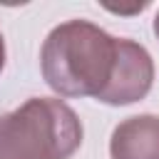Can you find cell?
I'll list each match as a JSON object with an SVG mask.
<instances>
[{"label":"cell","instance_id":"obj_1","mask_svg":"<svg viewBox=\"0 0 159 159\" xmlns=\"http://www.w3.org/2000/svg\"><path fill=\"white\" fill-rule=\"evenodd\" d=\"M117 57V37L87 20H67L50 30L40 50V70L60 97H99Z\"/></svg>","mask_w":159,"mask_h":159},{"label":"cell","instance_id":"obj_2","mask_svg":"<svg viewBox=\"0 0 159 159\" xmlns=\"http://www.w3.org/2000/svg\"><path fill=\"white\" fill-rule=\"evenodd\" d=\"M80 144L82 122L57 97H32L0 114V159H70Z\"/></svg>","mask_w":159,"mask_h":159},{"label":"cell","instance_id":"obj_3","mask_svg":"<svg viewBox=\"0 0 159 159\" xmlns=\"http://www.w3.org/2000/svg\"><path fill=\"white\" fill-rule=\"evenodd\" d=\"M154 84V60L147 52L144 45L117 37V57H114V70L97 97V102L112 104V107H124L132 102H139L149 94Z\"/></svg>","mask_w":159,"mask_h":159},{"label":"cell","instance_id":"obj_4","mask_svg":"<svg viewBox=\"0 0 159 159\" xmlns=\"http://www.w3.org/2000/svg\"><path fill=\"white\" fill-rule=\"evenodd\" d=\"M112 159H159V117L137 114L122 119L109 139Z\"/></svg>","mask_w":159,"mask_h":159},{"label":"cell","instance_id":"obj_5","mask_svg":"<svg viewBox=\"0 0 159 159\" xmlns=\"http://www.w3.org/2000/svg\"><path fill=\"white\" fill-rule=\"evenodd\" d=\"M147 7V2H139V5H134V7H107L109 12H117V15H134V12H142Z\"/></svg>","mask_w":159,"mask_h":159},{"label":"cell","instance_id":"obj_6","mask_svg":"<svg viewBox=\"0 0 159 159\" xmlns=\"http://www.w3.org/2000/svg\"><path fill=\"white\" fill-rule=\"evenodd\" d=\"M5 67V40H2V32H0V72Z\"/></svg>","mask_w":159,"mask_h":159},{"label":"cell","instance_id":"obj_7","mask_svg":"<svg viewBox=\"0 0 159 159\" xmlns=\"http://www.w3.org/2000/svg\"><path fill=\"white\" fill-rule=\"evenodd\" d=\"M154 35H157V40H159V10H157V15H154Z\"/></svg>","mask_w":159,"mask_h":159}]
</instances>
